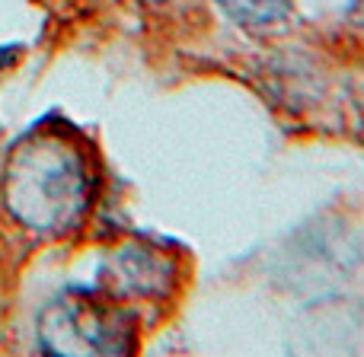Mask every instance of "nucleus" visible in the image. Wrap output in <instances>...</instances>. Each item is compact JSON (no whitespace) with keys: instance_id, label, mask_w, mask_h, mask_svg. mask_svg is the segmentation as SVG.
<instances>
[{"instance_id":"f257e3e1","label":"nucleus","mask_w":364,"mask_h":357,"mask_svg":"<svg viewBox=\"0 0 364 357\" xmlns=\"http://www.w3.org/2000/svg\"><path fill=\"white\" fill-rule=\"evenodd\" d=\"M90 160L61 131H36L6 163L4 201L13 220L42 236H61L90 207Z\"/></svg>"},{"instance_id":"f03ea898","label":"nucleus","mask_w":364,"mask_h":357,"mask_svg":"<svg viewBox=\"0 0 364 357\" xmlns=\"http://www.w3.org/2000/svg\"><path fill=\"white\" fill-rule=\"evenodd\" d=\"M42 345L68 354H109L132 348V339L115 309L93 300H64L45 313Z\"/></svg>"},{"instance_id":"7ed1b4c3","label":"nucleus","mask_w":364,"mask_h":357,"mask_svg":"<svg viewBox=\"0 0 364 357\" xmlns=\"http://www.w3.org/2000/svg\"><path fill=\"white\" fill-rule=\"evenodd\" d=\"M237 23L246 26H269L291 10V0H218Z\"/></svg>"},{"instance_id":"20e7f679","label":"nucleus","mask_w":364,"mask_h":357,"mask_svg":"<svg viewBox=\"0 0 364 357\" xmlns=\"http://www.w3.org/2000/svg\"><path fill=\"white\" fill-rule=\"evenodd\" d=\"M10 61H13V51L10 48H0V67H6Z\"/></svg>"}]
</instances>
